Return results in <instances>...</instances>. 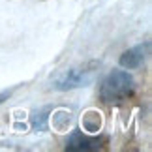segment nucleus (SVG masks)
<instances>
[{
    "label": "nucleus",
    "mask_w": 152,
    "mask_h": 152,
    "mask_svg": "<svg viewBox=\"0 0 152 152\" xmlns=\"http://www.w3.org/2000/svg\"><path fill=\"white\" fill-rule=\"evenodd\" d=\"M135 81L126 69H113L100 83V98L105 103H120L132 98Z\"/></svg>",
    "instance_id": "1"
},
{
    "label": "nucleus",
    "mask_w": 152,
    "mask_h": 152,
    "mask_svg": "<svg viewBox=\"0 0 152 152\" xmlns=\"http://www.w3.org/2000/svg\"><path fill=\"white\" fill-rule=\"evenodd\" d=\"M148 55H150V42H145L124 51L118 58V64L124 69H137L148 60Z\"/></svg>",
    "instance_id": "3"
},
{
    "label": "nucleus",
    "mask_w": 152,
    "mask_h": 152,
    "mask_svg": "<svg viewBox=\"0 0 152 152\" xmlns=\"http://www.w3.org/2000/svg\"><path fill=\"white\" fill-rule=\"evenodd\" d=\"M92 79H94V72L92 69L72 68L58 75L55 79V83H53V86L56 90H73V88H81V86L90 85Z\"/></svg>",
    "instance_id": "2"
},
{
    "label": "nucleus",
    "mask_w": 152,
    "mask_h": 152,
    "mask_svg": "<svg viewBox=\"0 0 152 152\" xmlns=\"http://www.w3.org/2000/svg\"><path fill=\"white\" fill-rule=\"evenodd\" d=\"M102 147L100 137H88L81 132H73L66 143V150H98Z\"/></svg>",
    "instance_id": "4"
}]
</instances>
